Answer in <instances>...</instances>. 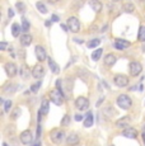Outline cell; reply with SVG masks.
<instances>
[{"instance_id":"cell-1","label":"cell","mask_w":145,"mask_h":146,"mask_svg":"<svg viewBox=\"0 0 145 146\" xmlns=\"http://www.w3.org/2000/svg\"><path fill=\"white\" fill-rule=\"evenodd\" d=\"M50 98H51V102L56 106H61L64 103V94L61 92V89H59V88L50 92Z\"/></svg>"},{"instance_id":"cell-2","label":"cell","mask_w":145,"mask_h":146,"mask_svg":"<svg viewBox=\"0 0 145 146\" xmlns=\"http://www.w3.org/2000/svg\"><path fill=\"white\" fill-rule=\"evenodd\" d=\"M117 104H118V107L120 108H122V109H130L132 102H131L129 95L121 94V95H118V98H117Z\"/></svg>"},{"instance_id":"cell-3","label":"cell","mask_w":145,"mask_h":146,"mask_svg":"<svg viewBox=\"0 0 145 146\" xmlns=\"http://www.w3.org/2000/svg\"><path fill=\"white\" fill-rule=\"evenodd\" d=\"M51 140L54 144H61L65 140V132L63 130H54L51 132Z\"/></svg>"},{"instance_id":"cell-4","label":"cell","mask_w":145,"mask_h":146,"mask_svg":"<svg viewBox=\"0 0 145 146\" xmlns=\"http://www.w3.org/2000/svg\"><path fill=\"white\" fill-rule=\"evenodd\" d=\"M68 27H69V31H71L72 33L79 32L80 23H79V21H78V18H75V17H70V18L68 19Z\"/></svg>"},{"instance_id":"cell-5","label":"cell","mask_w":145,"mask_h":146,"mask_svg":"<svg viewBox=\"0 0 145 146\" xmlns=\"http://www.w3.org/2000/svg\"><path fill=\"white\" fill-rule=\"evenodd\" d=\"M113 81H115V84L118 88H124V86L129 85V78L126 75H116Z\"/></svg>"},{"instance_id":"cell-6","label":"cell","mask_w":145,"mask_h":146,"mask_svg":"<svg viewBox=\"0 0 145 146\" xmlns=\"http://www.w3.org/2000/svg\"><path fill=\"white\" fill-rule=\"evenodd\" d=\"M141 71H143V66H141L140 62L132 61V62L130 64V74L132 75V76H138Z\"/></svg>"},{"instance_id":"cell-7","label":"cell","mask_w":145,"mask_h":146,"mask_svg":"<svg viewBox=\"0 0 145 146\" xmlns=\"http://www.w3.org/2000/svg\"><path fill=\"white\" fill-rule=\"evenodd\" d=\"M75 107H76L78 109H80V111H85V109H88V107H89L88 99L85 97H79L76 100H75Z\"/></svg>"},{"instance_id":"cell-8","label":"cell","mask_w":145,"mask_h":146,"mask_svg":"<svg viewBox=\"0 0 145 146\" xmlns=\"http://www.w3.org/2000/svg\"><path fill=\"white\" fill-rule=\"evenodd\" d=\"M21 141H22V144H24V145L32 144L33 142V135L31 133V131L26 130L21 133Z\"/></svg>"},{"instance_id":"cell-9","label":"cell","mask_w":145,"mask_h":146,"mask_svg":"<svg viewBox=\"0 0 145 146\" xmlns=\"http://www.w3.org/2000/svg\"><path fill=\"white\" fill-rule=\"evenodd\" d=\"M35 53H36V57H37L38 61H45L47 60V55H46V51H45V48L42 46H36L35 48Z\"/></svg>"},{"instance_id":"cell-10","label":"cell","mask_w":145,"mask_h":146,"mask_svg":"<svg viewBox=\"0 0 145 146\" xmlns=\"http://www.w3.org/2000/svg\"><path fill=\"white\" fill-rule=\"evenodd\" d=\"M45 75V67L42 65H36L32 69V76L36 79H41Z\"/></svg>"},{"instance_id":"cell-11","label":"cell","mask_w":145,"mask_h":146,"mask_svg":"<svg viewBox=\"0 0 145 146\" xmlns=\"http://www.w3.org/2000/svg\"><path fill=\"white\" fill-rule=\"evenodd\" d=\"M5 71H7V74L9 75L10 78H13V76H15V75H17V72H18V69H17L15 64L7 62V64H5Z\"/></svg>"},{"instance_id":"cell-12","label":"cell","mask_w":145,"mask_h":146,"mask_svg":"<svg viewBox=\"0 0 145 146\" xmlns=\"http://www.w3.org/2000/svg\"><path fill=\"white\" fill-rule=\"evenodd\" d=\"M131 43L126 40H121V38H117L116 42H115V47L117 50H126L127 47H130Z\"/></svg>"},{"instance_id":"cell-13","label":"cell","mask_w":145,"mask_h":146,"mask_svg":"<svg viewBox=\"0 0 145 146\" xmlns=\"http://www.w3.org/2000/svg\"><path fill=\"white\" fill-rule=\"evenodd\" d=\"M79 141H80V139H79V136H78L76 133H70L68 136V139H66V144H68L69 146L78 145L79 144Z\"/></svg>"},{"instance_id":"cell-14","label":"cell","mask_w":145,"mask_h":146,"mask_svg":"<svg viewBox=\"0 0 145 146\" xmlns=\"http://www.w3.org/2000/svg\"><path fill=\"white\" fill-rule=\"evenodd\" d=\"M125 137H127V139H136V136H138V132H136L135 128L132 127H126L124 130V132H122Z\"/></svg>"},{"instance_id":"cell-15","label":"cell","mask_w":145,"mask_h":146,"mask_svg":"<svg viewBox=\"0 0 145 146\" xmlns=\"http://www.w3.org/2000/svg\"><path fill=\"white\" fill-rule=\"evenodd\" d=\"M89 5L96 13H99L102 10V3L98 0H89Z\"/></svg>"},{"instance_id":"cell-16","label":"cell","mask_w":145,"mask_h":146,"mask_svg":"<svg viewBox=\"0 0 145 146\" xmlns=\"http://www.w3.org/2000/svg\"><path fill=\"white\" fill-rule=\"evenodd\" d=\"M103 61H104V64L107 66H112L113 64L116 62V56L113 55V53H108V55H106V57L103 58Z\"/></svg>"},{"instance_id":"cell-17","label":"cell","mask_w":145,"mask_h":146,"mask_svg":"<svg viewBox=\"0 0 145 146\" xmlns=\"http://www.w3.org/2000/svg\"><path fill=\"white\" fill-rule=\"evenodd\" d=\"M129 123H130V117H122L116 122L117 127H122V128H126L129 127Z\"/></svg>"},{"instance_id":"cell-18","label":"cell","mask_w":145,"mask_h":146,"mask_svg":"<svg viewBox=\"0 0 145 146\" xmlns=\"http://www.w3.org/2000/svg\"><path fill=\"white\" fill-rule=\"evenodd\" d=\"M47 61H49V66L51 67V71L54 72V74H59V72H60V67H59V65L54 61V58L49 57Z\"/></svg>"},{"instance_id":"cell-19","label":"cell","mask_w":145,"mask_h":146,"mask_svg":"<svg viewBox=\"0 0 145 146\" xmlns=\"http://www.w3.org/2000/svg\"><path fill=\"white\" fill-rule=\"evenodd\" d=\"M32 41H33L32 36H29V35H23V36H21V43L23 44V46H29V44L32 43Z\"/></svg>"},{"instance_id":"cell-20","label":"cell","mask_w":145,"mask_h":146,"mask_svg":"<svg viewBox=\"0 0 145 146\" xmlns=\"http://www.w3.org/2000/svg\"><path fill=\"white\" fill-rule=\"evenodd\" d=\"M94 123V118H93V114L92 113H88L87 117L84 118V126L85 127H92Z\"/></svg>"},{"instance_id":"cell-21","label":"cell","mask_w":145,"mask_h":146,"mask_svg":"<svg viewBox=\"0 0 145 146\" xmlns=\"http://www.w3.org/2000/svg\"><path fill=\"white\" fill-rule=\"evenodd\" d=\"M102 53H103V48H97L96 51L92 52V60H93V61H98L99 58L102 57Z\"/></svg>"},{"instance_id":"cell-22","label":"cell","mask_w":145,"mask_h":146,"mask_svg":"<svg viewBox=\"0 0 145 146\" xmlns=\"http://www.w3.org/2000/svg\"><path fill=\"white\" fill-rule=\"evenodd\" d=\"M21 31H22V26H19V24L14 23L12 26V35L14 36V37H18V36L21 35Z\"/></svg>"},{"instance_id":"cell-23","label":"cell","mask_w":145,"mask_h":146,"mask_svg":"<svg viewBox=\"0 0 145 146\" xmlns=\"http://www.w3.org/2000/svg\"><path fill=\"white\" fill-rule=\"evenodd\" d=\"M41 113H42V114H47V113H49V100H47V99L42 100V104H41Z\"/></svg>"},{"instance_id":"cell-24","label":"cell","mask_w":145,"mask_h":146,"mask_svg":"<svg viewBox=\"0 0 145 146\" xmlns=\"http://www.w3.org/2000/svg\"><path fill=\"white\" fill-rule=\"evenodd\" d=\"M138 40L141 41V42H145V27L144 26H140V28H139Z\"/></svg>"},{"instance_id":"cell-25","label":"cell","mask_w":145,"mask_h":146,"mask_svg":"<svg viewBox=\"0 0 145 146\" xmlns=\"http://www.w3.org/2000/svg\"><path fill=\"white\" fill-rule=\"evenodd\" d=\"M124 12L126 13H132L134 10H135V7H134V4H131V3H126V4H124Z\"/></svg>"},{"instance_id":"cell-26","label":"cell","mask_w":145,"mask_h":146,"mask_svg":"<svg viewBox=\"0 0 145 146\" xmlns=\"http://www.w3.org/2000/svg\"><path fill=\"white\" fill-rule=\"evenodd\" d=\"M36 7H37V9H38V12H40V13H42V14H46L47 13V8L45 7L43 3L38 1L37 4H36Z\"/></svg>"},{"instance_id":"cell-27","label":"cell","mask_w":145,"mask_h":146,"mask_svg":"<svg viewBox=\"0 0 145 146\" xmlns=\"http://www.w3.org/2000/svg\"><path fill=\"white\" fill-rule=\"evenodd\" d=\"M29 23H28V21H27L26 18H23L22 19V31H23L24 33L26 32H28V29H29Z\"/></svg>"},{"instance_id":"cell-28","label":"cell","mask_w":145,"mask_h":146,"mask_svg":"<svg viewBox=\"0 0 145 146\" xmlns=\"http://www.w3.org/2000/svg\"><path fill=\"white\" fill-rule=\"evenodd\" d=\"M99 43H101V40H92L88 42V48H94V47L99 46Z\"/></svg>"},{"instance_id":"cell-29","label":"cell","mask_w":145,"mask_h":146,"mask_svg":"<svg viewBox=\"0 0 145 146\" xmlns=\"http://www.w3.org/2000/svg\"><path fill=\"white\" fill-rule=\"evenodd\" d=\"M29 72H31V71H29L28 69H27L26 66L22 67V69H21V75H22V78H24V79H27V76H28Z\"/></svg>"},{"instance_id":"cell-30","label":"cell","mask_w":145,"mask_h":146,"mask_svg":"<svg viewBox=\"0 0 145 146\" xmlns=\"http://www.w3.org/2000/svg\"><path fill=\"white\" fill-rule=\"evenodd\" d=\"M69 123H70V117H69L68 114H65L64 118L61 119V126H68Z\"/></svg>"},{"instance_id":"cell-31","label":"cell","mask_w":145,"mask_h":146,"mask_svg":"<svg viewBox=\"0 0 145 146\" xmlns=\"http://www.w3.org/2000/svg\"><path fill=\"white\" fill-rule=\"evenodd\" d=\"M40 88H41V81H38V83H36V84H35V85L31 86V90H32L33 93H37L38 89H40Z\"/></svg>"},{"instance_id":"cell-32","label":"cell","mask_w":145,"mask_h":146,"mask_svg":"<svg viewBox=\"0 0 145 146\" xmlns=\"http://www.w3.org/2000/svg\"><path fill=\"white\" fill-rule=\"evenodd\" d=\"M15 7L18 8V10H19L21 13H24V12H26V5H24L23 3H17Z\"/></svg>"},{"instance_id":"cell-33","label":"cell","mask_w":145,"mask_h":146,"mask_svg":"<svg viewBox=\"0 0 145 146\" xmlns=\"http://www.w3.org/2000/svg\"><path fill=\"white\" fill-rule=\"evenodd\" d=\"M10 108H12V102L8 100V102H5V104H4V112H9Z\"/></svg>"},{"instance_id":"cell-34","label":"cell","mask_w":145,"mask_h":146,"mask_svg":"<svg viewBox=\"0 0 145 146\" xmlns=\"http://www.w3.org/2000/svg\"><path fill=\"white\" fill-rule=\"evenodd\" d=\"M19 114H21V109H19V108H15V109H14V112L12 113V118H13V119H15L17 117L19 116Z\"/></svg>"},{"instance_id":"cell-35","label":"cell","mask_w":145,"mask_h":146,"mask_svg":"<svg viewBox=\"0 0 145 146\" xmlns=\"http://www.w3.org/2000/svg\"><path fill=\"white\" fill-rule=\"evenodd\" d=\"M41 132H42V128H41L40 123H38V126H37V137H40V136H41Z\"/></svg>"},{"instance_id":"cell-36","label":"cell","mask_w":145,"mask_h":146,"mask_svg":"<svg viewBox=\"0 0 145 146\" xmlns=\"http://www.w3.org/2000/svg\"><path fill=\"white\" fill-rule=\"evenodd\" d=\"M7 42H1V43H0V50H7Z\"/></svg>"},{"instance_id":"cell-37","label":"cell","mask_w":145,"mask_h":146,"mask_svg":"<svg viewBox=\"0 0 145 146\" xmlns=\"http://www.w3.org/2000/svg\"><path fill=\"white\" fill-rule=\"evenodd\" d=\"M8 15H9V18H13V17H14V12H13V9L8 10Z\"/></svg>"},{"instance_id":"cell-38","label":"cell","mask_w":145,"mask_h":146,"mask_svg":"<svg viewBox=\"0 0 145 146\" xmlns=\"http://www.w3.org/2000/svg\"><path fill=\"white\" fill-rule=\"evenodd\" d=\"M82 119H84L83 116H80V114H76V116H75V121H82Z\"/></svg>"},{"instance_id":"cell-39","label":"cell","mask_w":145,"mask_h":146,"mask_svg":"<svg viewBox=\"0 0 145 146\" xmlns=\"http://www.w3.org/2000/svg\"><path fill=\"white\" fill-rule=\"evenodd\" d=\"M51 19H52V22H59V17L56 15V14H54V15L51 17Z\"/></svg>"},{"instance_id":"cell-40","label":"cell","mask_w":145,"mask_h":146,"mask_svg":"<svg viewBox=\"0 0 145 146\" xmlns=\"http://www.w3.org/2000/svg\"><path fill=\"white\" fill-rule=\"evenodd\" d=\"M61 28H63L65 32H68V29H69V27L68 26H65V24H61Z\"/></svg>"},{"instance_id":"cell-41","label":"cell","mask_w":145,"mask_h":146,"mask_svg":"<svg viewBox=\"0 0 145 146\" xmlns=\"http://www.w3.org/2000/svg\"><path fill=\"white\" fill-rule=\"evenodd\" d=\"M103 100H104V98H103V97H102V98H99V100H98V102H97V106H99V104H101V103L103 102Z\"/></svg>"},{"instance_id":"cell-42","label":"cell","mask_w":145,"mask_h":146,"mask_svg":"<svg viewBox=\"0 0 145 146\" xmlns=\"http://www.w3.org/2000/svg\"><path fill=\"white\" fill-rule=\"evenodd\" d=\"M75 42H76V43H83V42H84V41H83V40H78V38H75V40H74Z\"/></svg>"},{"instance_id":"cell-43","label":"cell","mask_w":145,"mask_h":146,"mask_svg":"<svg viewBox=\"0 0 145 146\" xmlns=\"http://www.w3.org/2000/svg\"><path fill=\"white\" fill-rule=\"evenodd\" d=\"M46 26H47V27H49V26H51V22H50V21H47V22H46Z\"/></svg>"},{"instance_id":"cell-44","label":"cell","mask_w":145,"mask_h":146,"mask_svg":"<svg viewBox=\"0 0 145 146\" xmlns=\"http://www.w3.org/2000/svg\"><path fill=\"white\" fill-rule=\"evenodd\" d=\"M49 1H50V3H57L59 0H49Z\"/></svg>"},{"instance_id":"cell-45","label":"cell","mask_w":145,"mask_h":146,"mask_svg":"<svg viewBox=\"0 0 145 146\" xmlns=\"http://www.w3.org/2000/svg\"><path fill=\"white\" fill-rule=\"evenodd\" d=\"M33 146H41V144H40V142H37V144H36V145H33Z\"/></svg>"},{"instance_id":"cell-46","label":"cell","mask_w":145,"mask_h":146,"mask_svg":"<svg viewBox=\"0 0 145 146\" xmlns=\"http://www.w3.org/2000/svg\"><path fill=\"white\" fill-rule=\"evenodd\" d=\"M143 139H144V142H145V133L143 132Z\"/></svg>"},{"instance_id":"cell-47","label":"cell","mask_w":145,"mask_h":146,"mask_svg":"<svg viewBox=\"0 0 145 146\" xmlns=\"http://www.w3.org/2000/svg\"><path fill=\"white\" fill-rule=\"evenodd\" d=\"M3 146H8V144H5V142H4V144H3Z\"/></svg>"},{"instance_id":"cell-48","label":"cell","mask_w":145,"mask_h":146,"mask_svg":"<svg viewBox=\"0 0 145 146\" xmlns=\"http://www.w3.org/2000/svg\"><path fill=\"white\" fill-rule=\"evenodd\" d=\"M144 133H145V125H144Z\"/></svg>"},{"instance_id":"cell-49","label":"cell","mask_w":145,"mask_h":146,"mask_svg":"<svg viewBox=\"0 0 145 146\" xmlns=\"http://www.w3.org/2000/svg\"><path fill=\"white\" fill-rule=\"evenodd\" d=\"M113 1H118V0H113Z\"/></svg>"},{"instance_id":"cell-50","label":"cell","mask_w":145,"mask_h":146,"mask_svg":"<svg viewBox=\"0 0 145 146\" xmlns=\"http://www.w3.org/2000/svg\"><path fill=\"white\" fill-rule=\"evenodd\" d=\"M112 146H113V145H112Z\"/></svg>"}]
</instances>
